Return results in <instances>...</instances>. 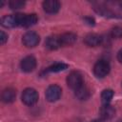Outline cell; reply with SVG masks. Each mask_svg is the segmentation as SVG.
Returning a JSON list of instances; mask_svg holds the SVG:
<instances>
[{"label": "cell", "instance_id": "1", "mask_svg": "<svg viewBox=\"0 0 122 122\" xmlns=\"http://www.w3.org/2000/svg\"><path fill=\"white\" fill-rule=\"evenodd\" d=\"M111 67L110 64L107 60L104 59H100L98 60L93 67V73L96 77L98 78H103L105 76H107V74L110 72Z\"/></svg>", "mask_w": 122, "mask_h": 122}, {"label": "cell", "instance_id": "2", "mask_svg": "<svg viewBox=\"0 0 122 122\" xmlns=\"http://www.w3.org/2000/svg\"><path fill=\"white\" fill-rule=\"evenodd\" d=\"M67 84L73 91L77 90L78 88H80L81 86L84 85V80H83L82 74L79 71H71L67 77Z\"/></svg>", "mask_w": 122, "mask_h": 122}, {"label": "cell", "instance_id": "3", "mask_svg": "<svg viewBox=\"0 0 122 122\" xmlns=\"http://www.w3.org/2000/svg\"><path fill=\"white\" fill-rule=\"evenodd\" d=\"M22 101L28 106H32L38 101V92L32 88H27L23 91Z\"/></svg>", "mask_w": 122, "mask_h": 122}, {"label": "cell", "instance_id": "4", "mask_svg": "<svg viewBox=\"0 0 122 122\" xmlns=\"http://www.w3.org/2000/svg\"><path fill=\"white\" fill-rule=\"evenodd\" d=\"M38 17L35 13H19V27L29 28L35 25Z\"/></svg>", "mask_w": 122, "mask_h": 122}, {"label": "cell", "instance_id": "5", "mask_svg": "<svg viewBox=\"0 0 122 122\" xmlns=\"http://www.w3.org/2000/svg\"><path fill=\"white\" fill-rule=\"evenodd\" d=\"M40 41L39 35L35 31H28L22 37V42L27 48H34Z\"/></svg>", "mask_w": 122, "mask_h": 122}, {"label": "cell", "instance_id": "6", "mask_svg": "<svg viewBox=\"0 0 122 122\" xmlns=\"http://www.w3.org/2000/svg\"><path fill=\"white\" fill-rule=\"evenodd\" d=\"M62 90L58 85H51L46 90V99L49 102H55L61 96Z\"/></svg>", "mask_w": 122, "mask_h": 122}, {"label": "cell", "instance_id": "7", "mask_svg": "<svg viewBox=\"0 0 122 122\" xmlns=\"http://www.w3.org/2000/svg\"><path fill=\"white\" fill-rule=\"evenodd\" d=\"M20 68L25 72H30L36 68V59L32 55L24 57L20 62Z\"/></svg>", "mask_w": 122, "mask_h": 122}, {"label": "cell", "instance_id": "8", "mask_svg": "<svg viewBox=\"0 0 122 122\" xmlns=\"http://www.w3.org/2000/svg\"><path fill=\"white\" fill-rule=\"evenodd\" d=\"M1 25L5 28L19 27V13L6 15L1 19Z\"/></svg>", "mask_w": 122, "mask_h": 122}, {"label": "cell", "instance_id": "9", "mask_svg": "<svg viewBox=\"0 0 122 122\" xmlns=\"http://www.w3.org/2000/svg\"><path fill=\"white\" fill-rule=\"evenodd\" d=\"M43 10L45 12L49 14H53L59 11L60 10V3L57 0H46L43 2Z\"/></svg>", "mask_w": 122, "mask_h": 122}, {"label": "cell", "instance_id": "10", "mask_svg": "<svg viewBox=\"0 0 122 122\" xmlns=\"http://www.w3.org/2000/svg\"><path fill=\"white\" fill-rule=\"evenodd\" d=\"M104 38L96 33H89L88 35H86V37L84 38V42L87 46L89 47H97L100 46L103 43Z\"/></svg>", "mask_w": 122, "mask_h": 122}, {"label": "cell", "instance_id": "11", "mask_svg": "<svg viewBox=\"0 0 122 122\" xmlns=\"http://www.w3.org/2000/svg\"><path fill=\"white\" fill-rule=\"evenodd\" d=\"M45 47L51 51L57 50L60 47H62L59 36L58 35H51V36L47 37L45 40Z\"/></svg>", "mask_w": 122, "mask_h": 122}, {"label": "cell", "instance_id": "12", "mask_svg": "<svg viewBox=\"0 0 122 122\" xmlns=\"http://www.w3.org/2000/svg\"><path fill=\"white\" fill-rule=\"evenodd\" d=\"M61 46H71L75 43L77 36L73 32H65L61 35H59Z\"/></svg>", "mask_w": 122, "mask_h": 122}, {"label": "cell", "instance_id": "13", "mask_svg": "<svg viewBox=\"0 0 122 122\" xmlns=\"http://www.w3.org/2000/svg\"><path fill=\"white\" fill-rule=\"evenodd\" d=\"M115 113V110L112 106L110 104L108 105H103L100 109V118L104 121L107 119H111Z\"/></svg>", "mask_w": 122, "mask_h": 122}, {"label": "cell", "instance_id": "14", "mask_svg": "<svg viewBox=\"0 0 122 122\" xmlns=\"http://www.w3.org/2000/svg\"><path fill=\"white\" fill-rule=\"evenodd\" d=\"M15 97H16V91L12 88L5 89L2 92L1 98H2V101L5 103H12L15 100Z\"/></svg>", "mask_w": 122, "mask_h": 122}, {"label": "cell", "instance_id": "15", "mask_svg": "<svg viewBox=\"0 0 122 122\" xmlns=\"http://www.w3.org/2000/svg\"><path fill=\"white\" fill-rule=\"evenodd\" d=\"M68 67H69V66H68L67 64H65V63H61V62H59V63H54L53 65L48 67V68L44 71V72H45V73H48V72H59V71H65L66 69H68Z\"/></svg>", "mask_w": 122, "mask_h": 122}, {"label": "cell", "instance_id": "16", "mask_svg": "<svg viewBox=\"0 0 122 122\" xmlns=\"http://www.w3.org/2000/svg\"><path fill=\"white\" fill-rule=\"evenodd\" d=\"M74 93H75V96L80 100H86L90 97V90L85 86V84L80 88H78L77 90H75Z\"/></svg>", "mask_w": 122, "mask_h": 122}, {"label": "cell", "instance_id": "17", "mask_svg": "<svg viewBox=\"0 0 122 122\" xmlns=\"http://www.w3.org/2000/svg\"><path fill=\"white\" fill-rule=\"evenodd\" d=\"M113 91L111 90V89H106L102 92L101 93V101H102V104L103 105H108L110 104V102L112 101V97H113Z\"/></svg>", "mask_w": 122, "mask_h": 122}, {"label": "cell", "instance_id": "18", "mask_svg": "<svg viewBox=\"0 0 122 122\" xmlns=\"http://www.w3.org/2000/svg\"><path fill=\"white\" fill-rule=\"evenodd\" d=\"M9 6L11 10H19L25 6V1L22 0H11L9 2Z\"/></svg>", "mask_w": 122, "mask_h": 122}, {"label": "cell", "instance_id": "19", "mask_svg": "<svg viewBox=\"0 0 122 122\" xmlns=\"http://www.w3.org/2000/svg\"><path fill=\"white\" fill-rule=\"evenodd\" d=\"M111 35L113 38H122V27L116 26L112 28L111 30Z\"/></svg>", "mask_w": 122, "mask_h": 122}, {"label": "cell", "instance_id": "20", "mask_svg": "<svg viewBox=\"0 0 122 122\" xmlns=\"http://www.w3.org/2000/svg\"><path fill=\"white\" fill-rule=\"evenodd\" d=\"M8 41V34L5 33V31H1V36H0V44L4 45L6 42Z\"/></svg>", "mask_w": 122, "mask_h": 122}, {"label": "cell", "instance_id": "21", "mask_svg": "<svg viewBox=\"0 0 122 122\" xmlns=\"http://www.w3.org/2000/svg\"><path fill=\"white\" fill-rule=\"evenodd\" d=\"M85 22L88 24V25H90V26H93L94 25V23H95V21H94V19L93 18H92V17H85Z\"/></svg>", "mask_w": 122, "mask_h": 122}, {"label": "cell", "instance_id": "22", "mask_svg": "<svg viewBox=\"0 0 122 122\" xmlns=\"http://www.w3.org/2000/svg\"><path fill=\"white\" fill-rule=\"evenodd\" d=\"M117 60H118L120 63H122V49L119 50V51L117 52Z\"/></svg>", "mask_w": 122, "mask_h": 122}, {"label": "cell", "instance_id": "23", "mask_svg": "<svg viewBox=\"0 0 122 122\" xmlns=\"http://www.w3.org/2000/svg\"><path fill=\"white\" fill-rule=\"evenodd\" d=\"M91 122H103V120L101 118H98V119H94V120H92Z\"/></svg>", "mask_w": 122, "mask_h": 122}, {"label": "cell", "instance_id": "24", "mask_svg": "<svg viewBox=\"0 0 122 122\" xmlns=\"http://www.w3.org/2000/svg\"><path fill=\"white\" fill-rule=\"evenodd\" d=\"M120 7H121V9H122V2H120Z\"/></svg>", "mask_w": 122, "mask_h": 122}, {"label": "cell", "instance_id": "25", "mask_svg": "<svg viewBox=\"0 0 122 122\" xmlns=\"http://www.w3.org/2000/svg\"><path fill=\"white\" fill-rule=\"evenodd\" d=\"M118 122H122V120H119V121H118Z\"/></svg>", "mask_w": 122, "mask_h": 122}]
</instances>
